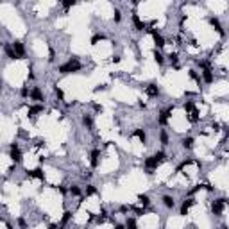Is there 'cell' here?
I'll list each match as a JSON object with an SVG mask.
<instances>
[{
  "mask_svg": "<svg viewBox=\"0 0 229 229\" xmlns=\"http://www.w3.org/2000/svg\"><path fill=\"white\" fill-rule=\"evenodd\" d=\"M81 68H82V64L77 61V57H72V59H68L64 64L59 66V73H63V75H66V73H75V72H79Z\"/></svg>",
  "mask_w": 229,
  "mask_h": 229,
  "instance_id": "1",
  "label": "cell"
},
{
  "mask_svg": "<svg viewBox=\"0 0 229 229\" xmlns=\"http://www.w3.org/2000/svg\"><path fill=\"white\" fill-rule=\"evenodd\" d=\"M9 157L16 163H21V159H23V154H21L20 147H18V143H11V147H9Z\"/></svg>",
  "mask_w": 229,
  "mask_h": 229,
  "instance_id": "2",
  "label": "cell"
},
{
  "mask_svg": "<svg viewBox=\"0 0 229 229\" xmlns=\"http://www.w3.org/2000/svg\"><path fill=\"white\" fill-rule=\"evenodd\" d=\"M224 206H226V199H217V200H213V204H211V211H213L215 217H222Z\"/></svg>",
  "mask_w": 229,
  "mask_h": 229,
  "instance_id": "3",
  "label": "cell"
},
{
  "mask_svg": "<svg viewBox=\"0 0 229 229\" xmlns=\"http://www.w3.org/2000/svg\"><path fill=\"white\" fill-rule=\"evenodd\" d=\"M174 111V106H168L166 109H163L159 116H157V122H159V125H166L168 124V118H170V113Z\"/></svg>",
  "mask_w": 229,
  "mask_h": 229,
  "instance_id": "4",
  "label": "cell"
},
{
  "mask_svg": "<svg viewBox=\"0 0 229 229\" xmlns=\"http://www.w3.org/2000/svg\"><path fill=\"white\" fill-rule=\"evenodd\" d=\"M157 165H159V159H157L156 156H150L145 159V168H147V174H152L154 172V168H157Z\"/></svg>",
  "mask_w": 229,
  "mask_h": 229,
  "instance_id": "5",
  "label": "cell"
},
{
  "mask_svg": "<svg viewBox=\"0 0 229 229\" xmlns=\"http://www.w3.org/2000/svg\"><path fill=\"white\" fill-rule=\"evenodd\" d=\"M149 32L152 34V40H154V43H156L157 49H161V47H165V38L159 32H157L156 29H149Z\"/></svg>",
  "mask_w": 229,
  "mask_h": 229,
  "instance_id": "6",
  "label": "cell"
},
{
  "mask_svg": "<svg viewBox=\"0 0 229 229\" xmlns=\"http://www.w3.org/2000/svg\"><path fill=\"white\" fill-rule=\"evenodd\" d=\"M13 49H14V52H16V56H18V59H23L25 57V47H23V43L21 41H13Z\"/></svg>",
  "mask_w": 229,
  "mask_h": 229,
  "instance_id": "7",
  "label": "cell"
},
{
  "mask_svg": "<svg viewBox=\"0 0 229 229\" xmlns=\"http://www.w3.org/2000/svg\"><path fill=\"white\" fill-rule=\"evenodd\" d=\"M30 99L36 100V102H43V100H45V95H43V91L38 86H34V88L30 90Z\"/></svg>",
  "mask_w": 229,
  "mask_h": 229,
  "instance_id": "8",
  "label": "cell"
},
{
  "mask_svg": "<svg viewBox=\"0 0 229 229\" xmlns=\"http://www.w3.org/2000/svg\"><path fill=\"white\" fill-rule=\"evenodd\" d=\"M208 21H209V25H211V27H213L215 30L218 32V34L224 36V30H222V25H220V21H218V18H213V16H209V18H208Z\"/></svg>",
  "mask_w": 229,
  "mask_h": 229,
  "instance_id": "9",
  "label": "cell"
},
{
  "mask_svg": "<svg viewBox=\"0 0 229 229\" xmlns=\"http://www.w3.org/2000/svg\"><path fill=\"white\" fill-rule=\"evenodd\" d=\"M4 52H6V56L9 59H18V56H16V52L13 49V43H4Z\"/></svg>",
  "mask_w": 229,
  "mask_h": 229,
  "instance_id": "10",
  "label": "cell"
},
{
  "mask_svg": "<svg viewBox=\"0 0 229 229\" xmlns=\"http://www.w3.org/2000/svg\"><path fill=\"white\" fill-rule=\"evenodd\" d=\"M27 177H36V179H45V174H43V168H34V170H27Z\"/></svg>",
  "mask_w": 229,
  "mask_h": 229,
  "instance_id": "11",
  "label": "cell"
},
{
  "mask_svg": "<svg viewBox=\"0 0 229 229\" xmlns=\"http://www.w3.org/2000/svg\"><path fill=\"white\" fill-rule=\"evenodd\" d=\"M145 93H147L149 97H157V95H159V88H157V84L150 82V84L145 88Z\"/></svg>",
  "mask_w": 229,
  "mask_h": 229,
  "instance_id": "12",
  "label": "cell"
},
{
  "mask_svg": "<svg viewBox=\"0 0 229 229\" xmlns=\"http://www.w3.org/2000/svg\"><path fill=\"white\" fill-rule=\"evenodd\" d=\"M195 204V199H186L183 202V206H181V215H188V209Z\"/></svg>",
  "mask_w": 229,
  "mask_h": 229,
  "instance_id": "13",
  "label": "cell"
},
{
  "mask_svg": "<svg viewBox=\"0 0 229 229\" xmlns=\"http://www.w3.org/2000/svg\"><path fill=\"white\" fill-rule=\"evenodd\" d=\"M133 23H134V27H136V30H145V27H147V25H145V23H143L142 20H140V16H138V14H133Z\"/></svg>",
  "mask_w": 229,
  "mask_h": 229,
  "instance_id": "14",
  "label": "cell"
},
{
  "mask_svg": "<svg viewBox=\"0 0 229 229\" xmlns=\"http://www.w3.org/2000/svg\"><path fill=\"white\" fill-rule=\"evenodd\" d=\"M202 79H204L206 84H211V82H213V73H211V70H209V66L202 70Z\"/></svg>",
  "mask_w": 229,
  "mask_h": 229,
  "instance_id": "15",
  "label": "cell"
},
{
  "mask_svg": "<svg viewBox=\"0 0 229 229\" xmlns=\"http://www.w3.org/2000/svg\"><path fill=\"white\" fill-rule=\"evenodd\" d=\"M133 136H134V138H138L142 143H147V134H145V131H143V129H134Z\"/></svg>",
  "mask_w": 229,
  "mask_h": 229,
  "instance_id": "16",
  "label": "cell"
},
{
  "mask_svg": "<svg viewBox=\"0 0 229 229\" xmlns=\"http://www.w3.org/2000/svg\"><path fill=\"white\" fill-rule=\"evenodd\" d=\"M183 147H185L186 150H192L193 149V143H195V140H193L192 136H186V138H183Z\"/></svg>",
  "mask_w": 229,
  "mask_h": 229,
  "instance_id": "17",
  "label": "cell"
},
{
  "mask_svg": "<svg viewBox=\"0 0 229 229\" xmlns=\"http://www.w3.org/2000/svg\"><path fill=\"white\" fill-rule=\"evenodd\" d=\"M41 111H43V106H41V104H36V106H30V107H29L27 115H29V116H36L38 113H41Z\"/></svg>",
  "mask_w": 229,
  "mask_h": 229,
  "instance_id": "18",
  "label": "cell"
},
{
  "mask_svg": "<svg viewBox=\"0 0 229 229\" xmlns=\"http://www.w3.org/2000/svg\"><path fill=\"white\" fill-rule=\"evenodd\" d=\"M138 202H140V204H142L143 208L150 206V199H149V195H145V193H138Z\"/></svg>",
  "mask_w": 229,
  "mask_h": 229,
  "instance_id": "19",
  "label": "cell"
},
{
  "mask_svg": "<svg viewBox=\"0 0 229 229\" xmlns=\"http://www.w3.org/2000/svg\"><path fill=\"white\" fill-rule=\"evenodd\" d=\"M163 204H165V208L172 209V208L175 206V200H174V197H172V195H165V197H163Z\"/></svg>",
  "mask_w": 229,
  "mask_h": 229,
  "instance_id": "20",
  "label": "cell"
},
{
  "mask_svg": "<svg viewBox=\"0 0 229 229\" xmlns=\"http://www.w3.org/2000/svg\"><path fill=\"white\" fill-rule=\"evenodd\" d=\"M99 156H100V150H93V152H91V159H90V163H91L93 168H97V166H99Z\"/></svg>",
  "mask_w": 229,
  "mask_h": 229,
  "instance_id": "21",
  "label": "cell"
},
{
  "mask_svg": "<svg viewBox=\"0 0 229 229\" xmlns=\"http://www.w3.org/2000/svg\"><path fill=\"white\" fill-rule=\"evenodd\" d=\"M82 124H84L86 129H90V131L93 129V120H91V116H90V115H84V116H82Z\"/></svg>",
  "mask_w": 229,
  "mask_h": 229,
  "instance_id": "22",
  "label": "cell"
},
{
  "mask_svg": "<svg viewBox=\"0 0 229 229\" xmlns=\"http://www.w3.org/2000/svg\"><path fill=\"white\" fill-rule=\"evenodd\" d=\"M152 56H154V61H156L157 64H163L165 63V57H163V54H161L159 50H154V52H152Z\"/></svg>",
  "mask_w": 229,
  "mask_h": 229,
  "instance_id": "23",
  "label": "cell"
},
{
  "mask_svg": "<svg viewBox=\"0 0 229 229\" xmlns=\"http://www.w3.org/2000/svg\"><path fill=\"white\" fill-rule=\"evenodd\" d=\"M188 120L192 122V124H195V122H199V111H197V107L193 109L192 113H188Z\"/></svg>",
  "mask_w": 229,
  "mask_h": 229,
  "instance_id": "24",
  "label": "cell"
},
{
  "mask_svg": "<svg viewBox=\"0 0 229 229\" xmlns=\"http://www.w3.org/2000/svg\"><path fill=\"white\" fill-rule=\"evenodd\" d=\"M183 107H185V111H186V113H192L193 109H195V102H193V100H186V102H185V106H183Z\"/></svg>",
  "mask_w": 229,
  "mask_h": 229,
  "instance_id": "25",
  "label": "cell"
},
{
  "mask_svg": "<svg viewBox=\"0 0 229 229\" xmlns=\"http://www.w3.org/2000/svg\"><path fill=\"white\" fill-rule=\"evenodd\" d=\"M188 75H190L192 81H195V82H199L200 84V75L197 73V70H188Z\"/></svg>",
  "mask_w": 229,
  "mask_h": 229,
  "instance_id": "26",
  "label": "cell"
},
{
  "mask_svg": "<svg viewBox=\"0 0 229 229\" xmlns=\"http://www.w3.org/2000/svg\"><path fill=\"white\" fill-rule=\"evenodd\" d=\"M125 229H138V224H136L134 218H127L125 220Z\"/></svg>",
  "mask_w": 229,
  "mask_h": 229,
  "instance_id": "27",
  "label": "cell"
},
{
  "mask_svg": "<svg viewBox=\"0 0 229 229\" xmlns=\"http://www.w3.org/2000/svg\"><path fill=\"white\" fill-rule=\"evenodd\" d=\"M95 193H97V188H95L93 185H88V186H86V197H90V195H95Z\"/></svg>",
  "mask_w": 229,
  "mask_h": 229,
  "instance_id": "28",
  "label": "cell"
},
{
  "mask_svg": "<svg viewBox=\"0 0 229 229\" xmlns=\"http://www.w3.org/2000/svg\"><path fill=\"white\" fill-rule=\"evenodd\" d=\"M54 93H56V97H57L59 100H63V99H64V93H63V90H61L59 86H54Z\"/></svg>",
  "mask_w": 229,
  "mask_h": 229,
  "instance_id": "29",
  "label": "cell"
},
{
  "mask_svg": "<svg viewBox=\"0 0 229 229\" xmlns=\"http://www.w3.org/2000/svg\"><path fill=\"white\" fill-rule=\"evenodd\" d=\"M102 40H106V36H104V34H95L91 38V45H97V43L102 41Z\"/></svg>",
  "mask_w": 229,
  "mask_h": 229,
  "instance_id": "30",
  "label": "cell"
},
{
  "mask_svg": "<svg viewBox=\"0 0 229 229\" xmlns=\"http://www.w3.org/2000/svg\"><path fill=\"white\" fill-rule=\"evenodd\" d=\"M70 218H72V211H64V213H63V218H61V224H63V226H64V224H68V220H70Z\"/></svg>",
  "mask_w": 229,
  "mask_h": 229,
  "instance_id": "31",
  "label": "cell"
},
{
  "mask_svg": "<svg viewBox=\"0 0 229 229\" xmlns=\"http://www.w3.org/2000/svg\"><path fill=\"white\" fill-rule=\"evenodd\" d=\"M70 193L72 195H75V197H79V195H81V188H79V186H70Z\"/></svg>",
  "mask_w": 229,
  "mask_h": 229,
  "instance_id": "32",
  "label": "cell"
},
{
  "mask_svg": "<svg viewBox=\"0 0 229 229\" xmlns=\"http://www.w3.org/2000/svg\"><path fill=\"white\" fill-rule=\"evenodd\" d=\"M20 95L23 97V99H25V97H30V91H29V88H27V86H23V88L20 90Z\"/></svg>",
  "mask_w": 229,
  "mask_h": 229,
  "instance_id": "33",
  "label": "cell"
},
{
  "mask_svg": "<svg viewBox=\"0 0 229 229\" xmlns=\"http://www.w3.org/2000/svg\"><path fill=\"white\" fill-rule=\"evenodd\" d=\"M154 156H156L157 159H159V163H161V161H165V159H166V154H165L163 150H159V152H156Z\"/></svg>",
  "mask_w": 229,
  "mask_h": 229,
  "instance_id": "34",
  "label": "cell"
},
{
  "mask_svg": "<svg viewBox=\"0 0 229 229\" xmlns=\"http://www.w3.org/2000/svg\"><path fill=\"white\" fill-rule=\"evenodd\" d=\"M113 14H115V16H113V20L116 21V23H118V21L122 20V13H120V9H115V13H113Z\"/></svg>",
  "mask_w": 229,
  "mask_h": 229,
  "instance_id": "35",
  "label": "cell"
},
{
  "mask_svg": "<svg viewBox=\"0 0 229 229\" xmlns=\"http://www.w3.org/2000/svg\"><path fill=\"white\" fill-rule=\"evenodd\" d=\"M18 226H20V229H27V222H25V218H23V217H20V218H18Z\"/></svg>",
  "mask_w": 229,
  "mask_h": 229,
  "instance_id": "36",
  "label": "cell"
},
{
  "mask_svg": "<svg viewBox=\"0 0 229 229\" xmlns=\"http://www.w3.org/2000/svg\"><path fill=\"white\" fill-rule=\"evenodd\" d=\"M161 143H163V145H166V143H168V134H166L165 131H161Z\"/></svg>",
  "mask_w": 229,
  "mask_h": 229,
  "instance_id": "37",
  "label": "cell"
},
{
  "mask_svg": "<svg viewBox=\"0 0 229 229\" xmlns=\"http://www.w3.org/2000/svg\"><path fill=\"white\" fill-rule=\"evenodd\" d=\"M72 6H75V2H73V0H66V2H63L64 9H68V7H72Z\"/></svg>",
  "mask_w": 229,
  "mask_h": 229,
  "instance_id": "38",
  "label": "cell"
},
{
  "mask_svg": "<svg viewBox=\"0 0 229 229\" xmlns=\"http://www.w3.org/2000/svg\"><path fill=\"white\" fill-rule=\"evenodd\" d=\"M134 209V213H138V215H145V208H133Z\"/></svg>",
  "mask_w": 229,
  "mask_h": 229,
  "instance_id": "39",
  "label": "cell"
},
{
  "mask_svg": "<svg viewBox=\"0 0 229 229\" xmlns=\"http://www.w3.org/2000/svg\"><path fill=\"white\" fill-rule=\"evenodd\" d=\"M177 54H175V52H174V54H170V56H168V59H170V61H172V63H175V61H177Z\"/></svg>",
  "mask_w": 229,
  "mask_h": 229,
  "instance_id": "40",
  "label": "cell"
},
{
  "mask_svg": "<svg viewBox=\"0 0 229 229\" xmlns=\"http://www.w3.org/2000/svg\"><path fill=\"white\" fill-rule=\"evenodd\" d=\"M211 129H215V131H220V124H218V122H213V124H211Z\"/></svg>",
  "mask_w": 229,
  "mask_h": 229,
  "instance_id": "41",
  "label": "cell"
},
{
  "mask_svg": "<svg viewBox=\"0 0 229 229\" xmlns=\"http://www.w3.org/2000/svg\"><path fill=\"white\" fill-rule=\"evenodd\" d=\"M115 229H125V226H124V224H116V226H115Z\"/></svg>",
  "mask_w": 229,
  "mask_h": 229,
  "instance_id": "42",
  "label": "cell"
},
{
  "mask_svg": "<svg viewBox=\"0 0 229 229\" xmlns=\"http://www.w3.org/2000/svg\"><path fill=\"white\" fill-rule=\"evenodd\" d=\"M49 229H59V227H57L56 224H49Z\"/></svg>",
  "mask_w": 229,
  "mask_h": 229,
  "instance_id": "43",
  "label": "cell"
},
{
  "mask_svg": "<svg viewBox=\"0 0 229 229\" xmlns=\"http://www.w3.org/2000/svg\"><path fill=\"white\" fill-rule=\"evenodd\" d=\"M222 229H229V227H227V226H222Z\"/></svg>",
  "mask_w": 229,
  "mask_h": 229,
  "instance_id": "44",
  "label": "cell"
},
{
  "mask_svg": "<svg viewBox=\"0 0 229 229\" xmlns=\"http://www.w3.org/2000/svg\"><path fill=\"white\" fill-rule=\"evenodd\" d=\"M226 204H229V199H226Z\"/></svg>",
  "mask_w": 229,
  "mask_h": 229,
  "instance_id": "45",
  "label": "cell"
}]
</instances>
